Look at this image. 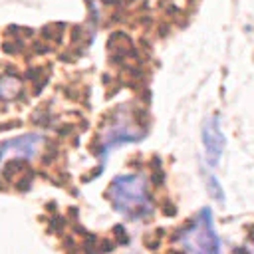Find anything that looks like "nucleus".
I'll return each instance as SVG.
<instances>
[{"label":"nucleus","instance_id":"f257e3e1","mask_svg":"<svg viewBox=\"0 0 254 254\" xmlns=\"http://www.w3.org/2000/svg\"><path fill=\"white\" fill-rule=\"evenodd\" d=\"M109 200L113 208L129 220H143L153 212L147 179L137 173L117 175L109 185Z\"/></svg>","mask_w":254,"mask_h":254},{"label":"nucleus","instance_id":"f03ea898","mask_svg":"<svg viewBox=\"0 0 254 254\" xmlns=\"http://www.w3.org/2000/svg\"><path fill=\"white\" fill-rule=\"evenodd\" d=\"M179 244L187 254H220V240L214 232L210 208H202L192 226H189L181 236Z\"/></svg>","mask_w":254,"mask_h":254},{"label":"nucleus","instance_id":"7ed1b4c3","mask_svg":"<svg viewBox=\"0 0 254 254\" xmlns=\"http://www.w3.org/2000/svg\"><path fill=\"white\" fill-rule=\"evenodd\" d=\"M143 129L139 127V123L133 119V115L129 111H117L111 119V123L103 129L101 133V161H105L107 153L125 145V143H133L143 139Z\"/></svg>","mask_w":254,"mask_h":254},{"label":"nucleus","instance_id":"20e7f679","mask_svg":"<svg viewBox=\"0 0 254 254\" xmlns=\"http://www.w3.org/2000/svg\"><path fill=\"white\" fill-rule=\"evenodd\" d=\"M46 139L42 133H22L18 137L6 139L0 143V169L4 163L8 161H20V159H28L32 161L34 157L40 155L42 147H44Z\"/></svg>","mask_w":254,"mask_h":254},{"label":"nucleus","instance_id":"39448f33","mask_svg":"<svg viewBox=\"0 0 254 254\" xmlns=\"http://www.w3.org/2000/svg\"><path fill=\"white\" fill-rule=\"evenodd\" d=\"M202 147H204V155H206V163L210 167H214L224 151V135L218 127V119L210 117L204 121L202 125Z\"/></svg>","mask_w":254,"mask_h":254},{"label":"nucleus","instance_id":"423d86ee","mask_svg":"<svg viewBox=\"0 0 254 254\" xmlns=\"http://www.w3.org/2000/svg\"><path fill=\"white\" fill-rule=\"evenodd\" d=\"M16 89H18V83H16L14 77H4V79H0V99H2V97H10Z\"/></svg>","mask_w":254,"mask_h":254},{"label":"nucleus","instance_id":"0eeeda50","mask_svg":"<svg viewBox=\"0 0 254 254\" xmlns=\"http://www.w3.org/2000/svg\"><path fill=\"white\" fill-rule=\"evenodd\" d=\"M208 187H210V194H212L216 200H224V194L220 192V187H218V183H216L212 177H208Z\"/></svg>","mask_w":254,"mask_h":254}]
</instances>
